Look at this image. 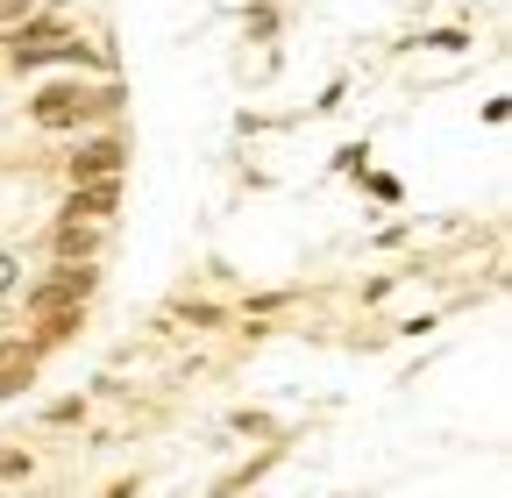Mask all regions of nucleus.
Segmentation results:
<instances>
[{
    "label": "nucleus",
    "mask_w": 512,
    "mask_h": 498,
    "mask_svg": "<svg viewBox=\"0 0 512 498\" xmlns=\"http://www.w3.org/2000/svg\"><path fill=\"white\" fill-rule=\"evenodd\" d=\"M22 385H29V363H22V370H0V399H8V392H22Z\"/></svg>",
    "instance_id": "9"
},
{
    "label": "nucleus",
    "mask_w": 512,
    "mask_h": 498,
    "mask_svg": "<svg viewBox=\"0 0 512 498\" xmlns=\"http://www.w3.org/2000/svg\"><path fill=\"white\" fill-rule=\"evenodd\" d=\"M114 107H121L114 72H50L29 100V129L72 136V129H93V121H114Z\"/></svg>",
    "instance_id": "1"
},
{
    "label": "nucleus",
    "mask_w": 512,
    "mask_h": 498,
    "mask_svg": "<svg viewBox=\"0 0 512 498\" xmlns=\"http://www.w3.org/2000/svg\"><path fill=\"white\" fill-rule=\"evenodd\" d=\"M57 257L93 264V257H100V221H86V214H64V221H57Z\"/></svg>",
    "instance_id": "4"
},
{
    "label": "nucleus",
    "mask_w": 512,
    "mask_h": 498,
    "mask_svg": "<svg viewBox=\"0 0 512 498\" xmlns=\"http://www.w3.org/2000/svg\"><path fill=\"white\" fill-rule=\"evenodd\" d=\"M413 43H420V50H470L477 36H470V29H420Z\"/></svg>",
    "instance_id": "5"
},
{
    "label": "nucleus",
    "mask_w": 512,
    "mask_h": 498,
    "mask_svg": "<svg viewBox=\"0 0 512 498\" xmlns=\"http://www.w3.org/2000/svg\"><path fill=\"white\" fill-rule=\"evenodd\" d=\"M43 420H50V427H72V420H86V399H57Z\"/></svg>",
    "instance_id": "6"
},
{
    "label": "nucleus",
    "mask_w": 512,
    "mask_h": 498,
    "mask_svg": "<svg viewBox=\"0 0 512 498\" xmlns=\"http://www.w3.org/2000/svg\"><path fill=\"white\" fill-rule=\"evenodd\" d=\"M114 207H121V178H86L64 200V214H86V221H114Z\"/></svg>",
    "instance_id": "3"
},
{
    "label": "nucleus",
    "mask_w": 512,
    "mask_h": 498,
    "mask_svg": "<svg viewBox=\"0 0 512 498\" xmlns=\"http://www.w3.org/2000/svg\"><path fill=\"white\" fill-rule=\"evenodd\" d=\"M22 285V257H15V249H0V292H15Z\"/></svg>",
    "instance_id": "8"
},
{
    "label": "nucleus",
    "mask_w": 512,
    "mask_h": 498,
    "mask_svg": "<svg viewBox=\"0 0 512 498\" xmlns=\"http://www.w3.org/2000/svg\"><path fill=\"white\" fill-rule=\"evenodd\" d=\"M121 171H128V143H121L114 129H100V136H86V129H79L72 157H64V178L86 185V178H121Z\"/></svg>",
    "instance_id": "2"
},
{
    "label": "nucleus",
    "mask_w": 512,
    "mask_h": 498,
    "mask_svg": "<svg viewBox=\"0 0 512 498\" xmlns=\"http://www.w3.org/2000/svg\"><path fill=\"white\" fill-rule=\"evenodd\" d=\"M15 477H29V456L22 449H0V484H15Z\"/></svg>",
    "instance_id": "7"
}]
</instances>
